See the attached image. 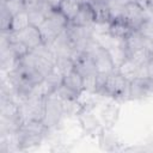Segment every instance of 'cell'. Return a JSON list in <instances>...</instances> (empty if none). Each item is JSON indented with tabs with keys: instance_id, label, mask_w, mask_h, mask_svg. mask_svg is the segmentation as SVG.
Instances as JSON below:
<instances>
[{
	"instance_id": "6",
	"label": "cell",
	"mask_w": 153,
	"mask_h": 153,
	"mask_svg": "<svg viewBox=\"0 0 153 153\" xmlns=\"http://www.w3.org/2000/svg\"><path fill=\"white\" fill-rule=\"evenodd\" d=\"M78 118H79V122H80L81 128L87 134L99 133L103 129L102 126H100V122L92 114L91 110H82V109H80L78 111Z\"/></svg>"
},
{
	"instance_id": "4",
	"label": "cell",
	"mask_w": 153,
	"mask_h": 153,
	"mask_svg": "<svg viewBox=\"0 0 153 153\" xmlns=\"http://www.w3.org/2000/svg\"><path fill=\"white\" fill-rule=\"evenodd\" d=\"M153 94V79L149 76L135 78L129 81V99L140 100Z\"/></svg>"
},
{
	"instance_id": "8",
	"label": "cell",
	"mask_w": 153,
	"mask_h": 153,
	"mask_svg": "<svg viewBox=\"0 0 153 153\" xmlns=\"http://www.w3.org/2000/svg\"><path fill=\"white\" fill-rule=\"evenodd\" d=\"M74 69L81 75L85 76L91 73H97L96 66L93 62V57L91 54L84 51L74 60Z\"/></svg>"
},
{
	"instance_id": "21",
	"label": "cell",
	"mask_w": 153,
	"mask_h": 153,
	"mask_svg": "<svg viewBox=\"0 0 153 153\" xmlns=\"http://www.w3.org/2000/svg\"><path fill=\"white\" fill-rule=\"evenodd\" d=\"M8 48H10V50L12 51V54L19 60V59H22L23 56H25L29 51H30V49L23 43V42H19V41H14V42H10V45H8Z\"/></svg>"
},
{
	"instance_id": "7",
	"label": "cell",
	"mask_w": 153,
	"mask_h": 153,
	"mask_svg": "<svg viewBox=\"0 0 153 153\" xmlns=\"http://www.w3.org/2000/svg\"><path fill=\"white\" fill-rule=\"evenodd\" d=\"M94 22H96L94 12L90 2L81 5L76 16L72 20H69L71 24L76 25V26H92Z\"/></svg>"
},
{
	"instance_id": "23",
	"label": "cell",
	"mask_w": 153,
	"mask_h": 153,
	"mask_svg": "<svg viewBox=\"0 0 153 153\" xmlns=\"http://www.w3.org/2000/svg\"><path fill=\"white\" fill-rule=\"evenodd\" d=\"M12 18H13V16H12V14L8 12V10L1 4V18H0L1 31H11Z\"/></svg>"
},
{
	"instance_id": "20",
	"label": "cell",
	"mask_w": 153,
	"mask_h": 153,
	"mask_svg": "<svg viewBox=\"0 0 153 153\" xmlns=\"http://www.w3.org/2000/svg\"><path fill=\"white\" fill-rule=\"evenodd\" d=\"M1 4L8 10V12L12 16H16L26 10V5L24 0H5V1H1Z\"/></svg>"
},
{
	"instance_id": "2",
	"label": "cell",
	"mask_w": 153,
	"mask_h": 153,
	"mask_svg": "<svg viewBox=\"0 0 153 153\" xmlns=\"http://www.w3.org/2000/svg\"><path fill=\"white\" fill-rule=\"evenodd\" d=\"M7 37H8V42H14V41L23 42L30 50L43 43L39 29L33 25H30L20 31H8Z\"/></svg>"
},
{
	"instance_id": "19",
	"label": "cell",
	"mask_w": 153,
	"mask_h": 153,
	"mask_svg": "<svg viewBox=\"0 0 153 153\" xmlns=\"http://www.w3.org/2000/svg\"><path fill=\"white\" fill-rule=\"evenodd\" d=\"M30 18H29V13L27 11H23L16 16H13L12 18V25H11V31H20L26 29L27 26H30Z\"/></svg>"
},
{
	"instance_id": "10",
	"label": "cell",
	"mask_w": 153,
	"mask_h": 153,
	"mask_svg": "<svg viewBox=\"0 0 153 153\" xmlns=\"http://www.w3.org/2000/svg\"><path fill=\"white\" fill-rule=\"evenodd\" d=\"M111 60H112V63L115 66V69H117L128 57H129V51L127 49V44H126V39L122 41L121 43L106 49Z\"/></svg>"
},
{
	"instance_id": "13",
	"label": "cell",
	"mask_w": 153,
	"mask_h": 153,
	"mask_svg": "<svg viewBox=\"0 0 153 153\" xmlns=\"http://www.w3.org/2000/svg\"><path fill=\"white\" fill-rule=\"evenodd\" d=\"M118 114H120L118 106H115L114 104H106L100 111V117L104 123V128L111 129V127L116 123L118 118Z\"/></svg>"
},
{
	"instance_id": "12",
	"label": "cell",
	"mask_w": 153,
	"mask_h": 153,
	"mask_svg": "<svg viewBox=\"0 0 153 153\" xmlns=\"http://www.w3.org/2000/svg\"><path fill=\"white\" fill-rule=\"evenodd\" d=\"M133 30H134V29H133L123 18H120V19H115V20L111 22L109 32H110L114 37H117V38H121V39H126L127 36H128Z\"/></svg>"
},
{
	"instance_id": "14",
	"label": "cell",
	"mask_w": 153,
	"mask_h": 153,
	"mask_svg": "<svg viewBox=\"0 0 153 153\" xmlns=\"http://www.w3.org/2000/svg\"><path fill=\"white\" fill-rule=\"evenodd\" d=\"M126 44H127V49L130 53L139 50L141 48H145L147 44V38L143 37L137 30H133L126 38Z\"/></svg>"
},
{
	"instance_id": "17",
	"label": "cell",
	"mask_w": 153,
	"mask_h": 153,
	"mask_svg": "<svg viewBox=\"0 0 153 153\" xmlns=\"http://www.w3.org/2000/svg\"><path fill=\"white\" fill-rule=\"evenodd\" d=\"M80 4L76 0H62L59 10L66 16L68 20H72L80 10Z\"/></svg>"
},
{
	"instance_id": "15",
	"label": "cell",
	"mask_w": 153,
	"mask_h": 153,
	"mask_svg": "<svg viewBox=\"0 0 153 153\" xmlns=\"http://www.w3.org/2000/svg\"><path fill=\"white\" fill-rule=\"evenodd\" d=\"M140 67L137 63H135L130 57H128L118 68L117 71L128 80V81H131L133 79L137 78L139 76V71H140Z\"/></svg>"
},
{
	"instance_id": "22",
	"label": "cell",
	"mask_w": 153,
	"mask_h": 153,
	"mask_svg": "<svg viewBox=\"0 0 153 153\" xmlns=\"http://www.w3.org/2000/svg\"><path fill=\"white\" fill-rule=\"evenodd\" d=\"M82 86L84 91L90 93H96L97 88V73H91L82 76Z\"/></svg>"
},
{
	"instance_id": "5",
	"label": "cell",
	"mask_w": 153,
	"mask_h": 153,
	"mask_svg": "<svg viewBox=\"0 0 153 153\" xmlns=\"http://www.w3.org/2000/svg\"><path fill=\"white\" fill-rule=\"evenodd\" d=\"M134 30H137L139 26L148 18L146 10L136 1H130L124 5L123 17H122Z\"/></svg>"
},
{
	"instance_id": "16",
	"label": "cell",
	"mask_w": 153,
	"mask_h": 153,
	"mask_svg": "<svg viewBox=\"0 0 153 153\" xmlns=\"http://www.w3.org/2000/svg\"><path fill=\"white\" fill-rule=\"evenodd\" d=\"M63 84L67 85L69 88L74 90L75 92L80 93L84 91V86H82V76L75 71L73 69L72 72H69L68 74H66L63 76Z\"/></svg>"
},
{
	"instance_id": "3",
	"label": "cell",
	"mask_w": 153,
	"mask_h": 153,
	"mask_svg": "<svg viewBox=\"0 0 153 153\" xmlns=\"http://www.w3.org/2000/svg\"><path fill=\"white\" fill-rule=\"evenodd\" d=\"M65 116L63 114V103L57 97L50 94L47 97L45 103V116L43 120V123L51 130L54 128H57V124H60L61 118Z\"/></svg>"
},
{
	"instance_id": "18",
	"label": "cell",
	"mask_w": 153,
	"mask_h": 153,
	"mask_svg": "<svg viewBox=\"0 0 153 153\" xmlns=\"http://www.w3.org/2000/svg\"><path fill=\"white\" fill-rule=\"evenodd\" d=\"M53 96H55V97H57L59 99H61V100H78V98H79V96H80V93H78V92H75L74 90H72V88H69L67 85H65L63 82L51 93Z\"/></svg>"
},
{
	"instance_id": "11",
	"label": "cell",
	"mask_w": 153,
	"mask_h": 153,
	"mask_svg": "<svg viewBox=\"0 0 153 153\" xmlns=\"http://www.w3.org/2000/svg\"><path fill=\"white\" fill-rule=\"evenodd\" d=\"M93 12L94 18L97 23H111V14L109 10V5L106 0H97V1H90Z\"/></svg>"
},
{
	"instance_id": "26",
	"label": "cell",
	"mask_w": 153,
	"mask_h": 153,
	"mask_svg": "<svg viewBox=\"0 0 153 153\" xmlns=\"http://www.w3.org/2000/svg\"><path fill=\"white\" fill-rule=\"evenodd\" d=\"M1 1H5V0H1Z\"/></svg>"
},
{
	"instance_id": "1",
	"label": "cell",
	"mask_w": 153,
	"mask_h": 153,
	"mask_svg": "<svg viewBox=\"0 0 153 153\" xmlns=\"http://www.w3.org/2000/svg\"><path fill=\"white\" fill-rule=\"evenodd\" d=\"M100 96L110 97L118 102L130 100L129 99V81L117 69H115L114 72L108 74V78L100 92Z\"/></svg>"
},
{
	"instance_id": "24",
	"label": "cell",
	"mask_w": 153,
	"mask_h": 153,
	"mask_svg": "<svg viewBox=\"0 0 153 153\" xmlns=\"http://www.w3.org/2000/svg\"><path fill=\"white\" fill-rule=\"evenodd\" d=\"M76 1H78L80 5H84V4H88L91 0H76Z\"/></svg>"
},
{
	"instance_id": "25",
	"label": "cell",
	"mask_w": 153,
	"mask_h": 153,
	"mask_svg": "<svg viewBox=\"0 0 153 153\" xmlns=\"http://www.w3.org/2000/svg\"><path fill=\"white\" fill-rule=\"evenodd\" d=\"M91 1H97V0H91Z\"/></svg>"
},
{
	"instance_id": "9",
	"label": "cell",
	"mask_w": 153,
	"mask_h": 153,
	"mask_svg": "<svg viewBox=\"0 0 153 153\" xmlns=\"http://www.w3.org/2000/svg\"><path fill=\"white\" fill-rule=\"evenodd\" d=\"M17 135H18V142H19L20 151H26V149H30L32 147H36L44 139V136L41 134L26 131V130H23L20 128L17 131Z\"/></svg>"
}]
</instances>
